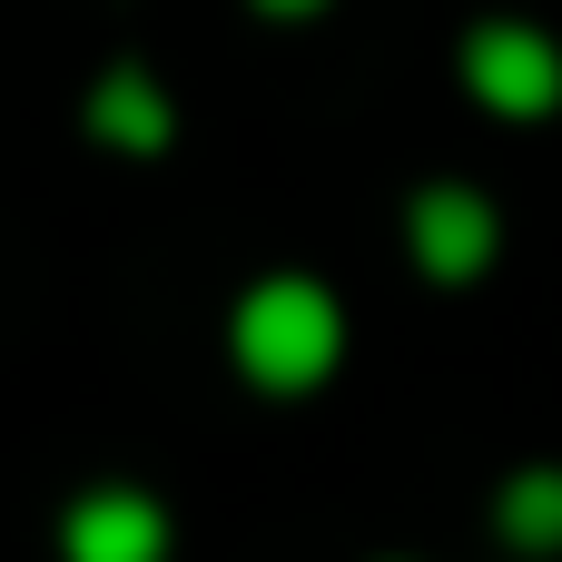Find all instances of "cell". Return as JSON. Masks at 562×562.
I'll return each instance as SVG.
<instances>
[{"instance_id": "cell-7", "label": "cell", "mask_w": 562, "mask_h": 562, "mask_svg": "<svg viewBox=\"0 0 562 562\" xmlns=\"http://www.w3.org/2000/svg\"><path fill=\"white\" fill-rule=\"evenodd\" d=\"M257 10H277V20H296V10H326V0H257Z\"/></svg>"}, {"instance_id": "cell-6", "label": "cell", "mask_w": 562, "mask_h": 562, "mask_svg": "<svg viewBox=\"0 0 562 562\" xmlns=\"http://www.w3.org/2000/svg\"><path fill=\"white\" fill-rule=\"evenodd\" d=\"M494 533L514 553H562V464H524L494 494Z\"/></svg>"}, {"instance_id": "cell-4", "label": "cell", "mask_w": 562, "mask_h": 562, "mask_svg": "<svg viewBox=\"0 0 562 562\" xmlns=\"http://www.w3.org/2000/svg\"><path fill=\"white\" fill-rule=\"evenodd\" d=\"M405 237H415V267L435 286H464V277L494 267V207L474 188H425L415 217H405Z\"/></svg>"}, {"instance_id": "cell-3", "label": "cell", "mask_w": 562, "mask_h": 562, "mask_svg": "<svg viewBox=\"0 0 562 562\" xmlns=\"http://www.w3.org/2000/svg\"><path fill=\"white\" fill-rule=\"evenodd\" d=\"M59 562H168V514L138 484H99L59 514Z\"/></svg>"}, {"instance_id": "cell-2", "label": "cell", "mask_w": 562, "mask_h": 562, "mask_svg": "<svg viewBox=\"0 0 562 562\" xmlns=\"http://www.w3.org/2000/svg\"><path fill=\"white\" fill-rule=\"evenodd\" d=\"M464 79H474L484 109H504V119H543V109L562 99V49L543 40V30H524V20H494V30L464 40Z\"/></svg>"}, {"instance_id": "cell-1", "label": "cell", "mask_w": 562, "mask_h": 562, "mask_svg": "<svg viewBox=\"0 0 562 562\" xmlns=\"http://www.w3.org/2000/svg\"><path fill=\"white\" fill-rule=\"evenodd\" d=\"M227 346H237L247 385H267V395H306V385H326L336 356H346V306H336L316 277H267V286L237 296Z\"/></svg>"}, {"instance_id": "cell-5", "label": "cell", "mask_w": 562, "mask_h": 562, "mask_svg": "<svg viewBox=\"0 0 562 562\" xmlns=\"http://www.w3.org/2000/svg\"><path fill=\"white\" fill-rule=\"evenodd\" d=\"M89 128H99L109 148H138V158H148V148H168V99H158L138 69H109V79L89 89Z\"/></svg>"}]
</instances>
